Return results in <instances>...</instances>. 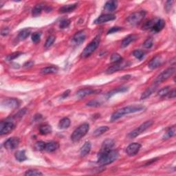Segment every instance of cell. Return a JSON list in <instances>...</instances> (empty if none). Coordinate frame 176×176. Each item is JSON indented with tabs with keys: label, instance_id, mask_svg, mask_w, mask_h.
Wrapping results in <instances>:
<instances>
[{
	"label": "cell",
	"instance_id": "cell-43",
	"mask_svg": "<svg viewBox=\"0 0 176 176\" xmlns=\"http://www.w3.org/2000/svg\"><path fill=\"white\" fill-rule=\"evenodd\" d=\"M22 54H23V53H22V52H14V53L11 54L10 55H8V56L6 57V60L8 61H13L14 59H15L16 58L19 57Z\"/></svg>",
	"mask_w": 176,
	"mask_h": 176
},
{
	"label": "cell",
	"instance_id": "cell-51",
	"mask_svg": "<svg viewBox=\"0 0 176 176\" xmlns=\"http://www.w3.org/2000/svg\"><path fill=\"white\" fill-rule=\"evenodd\" d=\"M70 90H67L66 92H65L63 94L62 96H61V97L63 98H65L66 97H68V96H69V94H70Z\"/></svg>",
	"mask_w": 176,
	"mask_h": 176
},
{
	"label": "cell",
	"instance_id": "cell-22",
	"mask_svg": "<svg viewBox=\"0 0 176 176\" xmlns=\"http://www.w3.org/2000/svg\"><path fill=\"white\" fill-rule=\"evenodd\" d=\"M137 38V36L135 35H130L127 36V37H125L122 41V43H121V47L122 48H126L127 46H128L129 44L131 42H133Z\"/></svg>",
	"mask_w": 176,
	"mask_h": 176
},
{
	"label": "cell",
	"instance_id": "cell-25",
	"mask_svg": "<svg viewBox=\"0 0 176 176\" xmlns=\"http://www.w3.org/2000/svg\"><path fill=\"white\" fill-rule=\"evenodd\" d=\"M91 148H92V145L90 142H86L83 145V146L81 147V157H85L86 156L88 153L90 152Z\"/></svg>",
	"mask_w": 176,
	"mask_h": 176
},
{
	"label": "cell",
	"instance_id": "cell-35",
	"mask_svg": "<svg viewBox=\"0 0 176 176\" xmlns=\"http://www.w3.org/2000/svg\"><path fill=\"white\" fill-rule=\"evenodd\" d=\"M56 39V37L54 35H50V37L47 38V40L46 41L45 43V48H49L50 47H51L52 46V44L54 43Z\"/></svg>",
	"mask_w": 176,
	"mask_h": 176
},
{
	"label": "cell",
	"instance_id": "cell-42",
	"mask_svg": "<svg viewBox=\"0 0 176 176\" xmlns=\"http://www.w3.org/2000/svg\"><path fill=\"white\" fill-rule=\"evenodd\" d=\"M41 32H35L33 33L32 35V41L33 43H37L40 41L41 39Z\"/></svg>",
	"mask_w": 176,
	"mask_h": 176
},
{
	"label": "cell",
	"instance_id": "cell-14",
	"mask_svg": "<svg viewBox=\"0 0 176 176\" xmlns=\"http://www.w3.org/2000/svg\"><path fill=\"white\" fill-rule=\"evenodd\" d=\"M115 19H116L115 15H112V14H105V15H101L100 16H98L94 23L95 24H102L106 23L107 21L114 20Z\"/></svg>",
	"mask_w": 176,
	"mask_h": 176
},
{
	"label": "cell",
	"instance_id": "cell-20",
	"mask_svg": "<svg viewBox=\"0 0 176 176\" xmlns=\"http://www.w3.org/2000/svg\"><path fill=\"white\" fill-rule=\"evenodd\" d=\"M59 147V145L56 142H47L45 147V151L47 152H54L57 151Z\"/></svg>",
	"mask_w": 176,
	"mask_h": 176
},
{
	"label": "cell",
	"instance_id": "cell-16",
	"mask_svg": "<svg viewBox=\"0 0 176 176\" xmlns=\"http://www.w3.org/2000/svg\"><path fill=\"white\" fill-rule=\"evenodd\" d=\"M85 38H86V35L84 31H79L76 32L73 37V41L74 43L76 44V45H81L85 41Z\"/></svg>",
	"mask_w": 176,
	"mask_h": 176
},
{
	"label": "cell",
	"instance_id": "cell-18",
	"mask_svg": "<svg viewBox=\"0 0 176 176\" xmlns=\"http://www.w3.org/2000/svg\"><path fill=\"white\" fill-rule=\"evenodd\" d=\"M118 7V2L117 1H108L105 3L104 6V9L109 13L114 12L116 10Z\"/></svg>",
	"mask_w": 176,
	"mask_h": 176
},
{
	"label": "cell",
	"instance_id": "cell-12",
	"mask_svg": "<svg viewBox=\"0 0 176 176\" xmlns=\"http://www.w3.org/2000/svg\"><path fill=\"white\" fill-rule=\"evenodd\" d=\"M2 105L10 109H15L20 105V102L16 98H8L2 102Z\"/></svg>",
	"mask_w": 176,
	"mask_h": 176
},
{
	"label": "cell",
	"instance_id": "cell-44",
	"mask_svg": "<svg viewBox=\"0 0 176 176\" xmlns=\"http://www.w3.org/2000/svg\"><path fill=\"white\" fill-rule=\"evenodd\" d=\"M46 144V142H44L42 141L37 142L35 144V147L36 149L38 150V151H43V150H45Z\"/></svg>",
	"mask_w": 176,
	"mask_h": 176
},
{
	"label": "cell",
	"instance_id": "cell-30",
	"mask_svg": "<svg viewBox=\"0 0 176 176\" xmlns=\"http://www.w3.org/2000/svg\"><path fill=\"white\" fill-rule=\"evenodd\" d=\"M71 121L68 118H63L59 123V128L61 129H67L70 125Z\"/></svg>",
	"mask_w": 176,
	"mask_h": 176
},
{
	"label": "cell",
	"instance_id": "cell-49",
	"mask_svg": "<svg viewBox=\"0 0 176 176\" xmlns=\"http://www.w3.org/2000/svg\"><path fill=\"white\" fill-rule=\"evenodd\" d=\"M173 1H169V2H167L166 3V6H165V8H166V10L167 11H169L170 10V8H171V6L173 4Z\"/></svg>",
	"mask_w": 176,
	"mask_h": 176
},
{
	"label": "cell",
	"instance_id": "cell-2",
	"mask_svg": "<svg viewBox=\"0 0 176 176\" xmlns=\"http://www.w3.org/2000/svg\"><path fill=\"white\" fill-rule=\"evenodd\" d=\"M119 153L116 150H110L107 152L98 155V164L100 165H107L116 160Z\"/></svg>",
	"mask_w": 176,
	"mask_h": 176
},
{
	"label": "cell",
	"instance_id": "cell-10",
	"mask_svg": "<svg viewBox=\"0 0 176 176\" xmlns=\"http://www.w3.org/2000/svg\"><path fill=\"white\" fill-rule=\"evenodd\" d=\"M19 138L17 137H12L8 139L6 141L4 142V147L6 148V149L9 150H13L18 147L19 145Z\"/></svg>",
	"mask_w": 176,
	"mask_h": 176
},
{
	"label": "cell",
	"instance_id": "cell-47",
	"mask_svg": "<svg viewBox=\"0 0 176 176\" xmlns=\"http://www.w3.org/2000/svg\"><path fill=\"white\" fill-rule=\"evenodd\" d=\"M34 65V62L32 61H29L26 62L25 64L24 65V67L26 68H31Z\"/></svg>",
	"mask_w": 176,
	"mask_h": 176
},
{
	"label": "cell",
	"instance_id": "cell-40",
	"mask_svg": "<svg viewBox=\"0 0 176 176\" xmlns=\"http://www.w3.org/2000/svg\"><path fill=\"white\" fill-rule=\"evenodd\" d=\"M153 45V41L152 38H148L147 40H146L144 43H143L142 46L144 47L145 48L147 49H149Z\"/></svg>",
	"mask_w": 176,
	"mask_h": 176
},
{
	"label": "cell",
	"instance_id": "cell-4",
	"mask_svg": "<svg viewBox=\"0 0 176 176\" xmlns=\"http://www.w3.org/2000/svg\"><path fill=\"white\" fill-rule=\"evenodd\" d=\"M100 41H101L100 35H97L86 47H85V48L83 50V51H82V52L81 53V57L87 58L89 57L90 55L92 54L98 47L99 44H100Z\"/></svg>",
	"mask_w": 176,
	"mask_h": 176
},
{
	"label": "cell",
	"instance_id": "cell-24",
	"mask_svg": "<svg viewBox=\"0 0 176 176\" xmlns=\"http://www.w3.org/2000/svg\"><path fill=\"white\" fill-rule=\"evenodd\" d=\"M58 70H59V68L57 67H55V66H50V67H46L41 69L40 73L41 74H43V75H46V74L57 73Z\"/></svg>",
	"mask_w": 176,
	"mask_h": 176
},
{
	"label": "cell",
	"instance_id": "cell-31",
	"mask_svg": "<svg viewBox=\"0 0 176 176\" xmlns=\"http://www.w3.org/2000/svg\"><path fill=\"white\" fill-rule=\"evenodd\" d=\"M30 35V30L29 28L24 29L19 33L17 38L19 41H24L26 39L27 37H28V36Z\"/></svg>",
	"mask_w": 176,
	"mask_h": 176
},
{
	"label": "cell",
	"instance_id": "cell-37",
	"mask_svg": "<svg viewBox=\"0 0 176 176\" xmlns=\"http://www.w3.org/2000/svg\"><path fill=\"white\" fill-rule=\"evenodd\" d=\"M111 61L112 63H119L123 61V57L120 56V54H118L117 53H114L112 55L111 57Z\"/></svg>",
	"mask_w": 176,
	"mask_h": 176
},
{
	"label": "cell",
	"instance_id": "cell-28",
	"mask_svg": "<svg viewBox=\"0 0 176 176\" xmlns=\"http://www.w3.org/2000/svg\"><path fill=\"white\" fill-rule=\"evenodd\" d=\"M52 127L48 124H43L39 127V132L41 135H48L52 133Z\"/></svg>",
	"mask_w": 176,
	"mask_h": 176
},
{
	"label": "cell",
	"instance_id": "cell-21",
	"mask_svg": "<svg viewBox=\"0 0 176 176\" xmlns=\"http://www.w3.org/2000/svg\"><path fill=\"white\" fill-rule=\"evenodd\" d=\"M157 90V85L156 84H154L152 86L147 88V90H146L141 95V97L140 98L141 99H145L148 97H149V96L152 94L153 92H156V90Z\"/></svg>",
	"mask_w": 176,
	"mask_h": 176
},
{
	"label": "cell",
	"instance_id": "cell-11",
	"mask_svg": "<svg viewBox=\"0 0 176 176\" xmlns=\"http://www.w3.org/2000/svg\"><path fill=\"white\" fill-rule=\"evenodd\" d=\"M141 148V145L140 143L134 142L129 145L126 148V153L129 156H134L139 152Z\"/></svg>",
	"mask_w": 176,
	"mask_h": 176
},
{
	"label": "cell",
	"instance_id": "cell-3",
	"mask_svg": "<svg viewBox=\"0 0 176 176\" xmlns=\"http://www.w3.org/2000/svg\"><path fill=\"white\" fill-rule=\"evenodd\" d=\"M90 125L88 123H83L76 128L72 134L71 139L73 142H78L82 137H84L89 131Z\"/></svg>",
	"mask_w": 176,
	"mask_h": 176
},
{
	"label": "cell",
	"instance_id": "cell-19",
	"mask_svg": "<svg viewBox=\"0 0 176 176\" xmlns=\"http://www.w3.org/2000/svg\"><path fill=\"white\" fill-rule=\"evenodd\" d=\"M165 26V21L162 19H158V21H156V23L154 25L153 27L152 28L151 30L154 32H159L164 28Z\"/></svg>",
	"mask_w": 176,
	"mask_h": 176
},
{
	"label": "cell",
	"instance_id": "cell-9",
	"mask_svg": "<svg viewBox=\"0 0 176 176\" xmlns=\"http://www.w3.org/2000/svg\"><path fill=\"white\" fill-rule=\"evenodd\" d=\"M15 124L13 122H10V121L2 122L0 125V134L1 136H3V135H6L10 133L15 129Z\"/></svg>",
	"mask_w": 176,
	"mask_h": 176
},
{
	"label": "cell",
	"instance_id": "cell-34",
	"mask_svg": "<svg viewBox=\"0 0 176 176\" xmlns=\"http://www.w3.org/2000/svg\"><path fill=\"white\" fill-rule=\"evenodd\" d=\"M158 18H155L147 21L144 25H143L142 28L144 30H151L154 25L156 23V21H158Z\"/></svg>",
	"mask_w": 176,
	"mask_h": 176
},
{
	"label": "cell",
	"instance_id": "cell-6",
	"mask_svg": "<svg viewBox=\"0 0 176 176\" xmlns=\"http://www.w3.org/2000/svg\"><path fill=\"white\" fill-rule=\"evenodd\" d=\"M146 15V12L144 10L138 11V12H136L132 13L131 15L128 16V18L127 20V22L131 25H136L137 24L140 23L143 19L145 18Z\"/></svg>",
	"mask_w": 176,
	"mask_h": 176
},
{
	"label": "cell",
	"instance_id": "cell-33",
	"mask_svg": "<svg viewBox=\"0 0 176 176\" xmlns=\"http://www.w3.org/2000/svg\"><path fill=\"white\" fill-rule=\"evenodd\" d=\"M175 126H172L169 127V129L167 130L166 134L164 135L163 136V139H168L170 138L173 137L175 135Z\"/></svg>",
	"mask_w": 176,
	"mask_h": 176
},
{
	"label": "cell",
	"instance_id": "cell-26",
	"mask_svg": "<svg viewBox=\"0 0 176 176\" xmlns=\"http://www.w3.org/2000/svg\"><path fill=\"white\" fill-rule=\"evenodd\" d=\"M44 7H45V5L43 4H39L36 5L32 10V16H35V17H37L38 15H40L41 12H42V10L44 9Z\"/></svg>",
	"mask_w": 176,
	"mask_h": 176
},
{
	"label": "cell",
	"instance_id": "cell-50",
	"mask_svg": "<svg viewBox=\"0 0 176 176\" xmlns=\"http://www.w3.org/2000/svg\"><path fill=\"white\" fill-rule=\"evenodd\" d=\"M8 32H9V29H8V28H5L2 29L1 34L2 36H6V35H8Z\"/></svg>",
	"mask_w": 176,
	"mask_h": 176
},
{
	"label": "cell",
	"instance_id": "cell-5",
	"mask_svg": "<svg viewBox=\"0 0 176 176\" xmlns=\"http://www.w3.org/2000/svg\"><path fill=\"white\" fill-rule=\"evenodd\" d=\"M153 124V121L152 120H147L145 123L142 124L141 125H140L138 127L135 129L134 131H132L128 134L129 138H135L137 136H140V134H142L143 132L145 131L147 129H148Z\"/></svg>",
	"mask_w": 176,
	"mask_h": 176
},
{
	"label": "cell",
	"instance_id": "cell-38",
	"mask_svg": "<svg viewBox=\"0 0 176 176\" xmlns=\"http://www.w3.org/2000/svg\"><path fill=\"white\" fill-rule=\"evenodd\" d=\"M70 19H63L60 22L59 27H60V28L64 29V28H68L69 26H70Z\"/></svg>",
	"mask_w": 176,
	"mask_h": 176
},
{
	"label": "cell",
	"instance_id": "cell-15",
	"mask_svg": "<svg viewBox=\"0 0 176 176\" xmlns=\"http://www.w3.org/2000/svg\"><path fill=\"white\" fill-rule=\"evenodd\" d=\"M162 57L160 56V55H157L154 58H153L151 60V61L148 63V67L151 70H155V69L159 68L160 66L162 65Z\"/></svg>",
	"mask_w": 176,
	"mask_h": 176
},
{
	"label": "cell",
	"instance_id": "cell-23",
	"mask_svg": "<svg viewBox=\"0 0 176 176\" xmlns=\"http://www.w3.org/2000/svg\"><path fill=\"white\" fill-rule=\"evenodd\" d=\"M76 7H77V4L65 5V6H62L61 8H60L59 11L61 13H66L72 12V11L75 10Z\"/></svg>",
	"mask_w": 176,
	"mask_h": 176
},
{
	"label": "cell",
	"instance_id": "cell-7",
	"mask_svg": "<svg viewBox=\"0 0 176 176\" xmlns=\"http://www.w3.org/2000/svg\"><path fill=\"white\" fill-rule=\"evenodd\" d=\"M175 72V68H169L162 72L161 74H160L158 77L156 79L155 81H154V84H158L160 82L166 81L171 76H173L174 73Z\"/></svg>",
	"mask_w": 176,
	"mask_h": 176
},
{
	"label": "cell",
	"instance_id": "cell-17",
	"mask_svg": "<svg viewBox=\"0 0 176 176\" xmlns=\"http://www.w3.org/2000/svg\"><path fill=\"white\" fill-rule=\"evenodd\" d=\"M100 92V91L98 90H94L92 89H90V88H85V89H82L81 90H79L78 92L76 93L77 97L79 98H84L85 96H87L88 95L93 94Z\"/></svg>",
	"mask_w": 176,
	"mask_h": 176
},
{
	"label": "cell",
	"instance_id": "cell-1",
	"mask_svg": "<svg viewBox=\"0 0 176 176\" xmlns=\"http://www.w3.org/2000/svg\"><path fill=\"white\" fill-rule=\"evenodd\" d=\"M145 107L144 106L140 105H130L125 107H123V108H121L113 113L111 117V121L112 122H114V121L117 120L121 117H123V116L131 114V113L142 111L143 109H145Z\"/></svg>",
	"mask_w": 176,
	"mask_h": 176
},
{
	"label": "cell",
	"instance_id": "cell-36",
	"mask_svg": "<svg viewBox=\"0 0 176 176\" xmlns=\"http://www.w3.org/2000/svg\"><path fill=\"white\" fill-rule=\"evenodd\" d=\"M133 55L137 59L142 60L145 57V52L142 50H136L134 51Z\"/></svg>",
	"mask_w": 176,
	"mask_h": 176
},
{
	"label": "cell",
	"instance_id": "cell-45",
	"mask_svg": "<svg viewBox=\"0 0 176 176\" xmlns=\"http://www.w3.org/2000/svg\"><path fill=\"white\" fill-rule=\"evenodd\" d=\"M87 105L89 107H98L101 105V103H99L97 101H92L87 103Z\"/></svg>",
	"mask_w": 176,
	"mask_h": 176
},
{
	"label": "cell",
	"instance_id": "cell-13",
	"mask_svg": "<svg viewBox=\"0 0 176 176\" xmlns=\"http://www.w3.org/2000/svg\"><path fill=\"white\" fill-rule=\"evenodd\" d=\"M114 146V141L112 139H107L103 142V145H102V147L98 155H100V154L104 153L105 152H107L110 150H112V148Z\"/></svg>",
	"mask_w": 176,
	"mask_h": 176
},
{
	"label": "cell",
	"instance_id": "cell-29",
	"mask_svg": "<svg viewBox=\"0 0 176 176\" xmlns=\"http://www.w3.org/2000/svg\"><path fill=\"white\" fill-rule=\"evenodd\" d=\"M15 157L16 160L19 162H24L27 160L26 152H25L24 150L16 151L15 153Z\"/></svg>",
	"mask_w": 176,
	"mask_h": 176
},
{
	"label": "cell",
	"instance_id": "cell-39",
	"mask_svg": "<svg viewBox=\"0 0 176 176\" xmlns=\"http://www.w3.org/2000/svg\"><path fill=\"white\" fill-rule=\"evenodd\" d=\"M26 176H37V175H43V173L37 170H28L25 173Z\"/></svg>",
	"mask_w": 176,
	"mask_h": 176
},
{
	"label": "cell",
	"instance_id": "cell-27",
	"mask_svg": "<svg viewBox=\"0 0 176 176\" xmlns=\"http://www.w3.org/2000/svg\"><path fill=\"white\" fill-rule=\"evenodd\" d=\"M128 90V88L126 87H118V88H116V89L112 90L111 92H109L107 94V98H111L112 96H113L114 95H115L117 93H119V92H125L127 91Z\"/></svg>",
	"mask_w": 176,
	"mask_h": 176
},
{
	"label": "cell",
	"instance_id": "cell-46",
	"mask_svg": "<svg viewBox=\"0 0 176 176\" xmlns=\"http://www.w3.org/2000/svg\"><path fill=\"white\" fill-rule=\"evenodd\" d=\"M122 30V28H120V27H113L109 30L108 32H107V35L112 34V33H115L116 32L120 31V30Z\"/></svg>",
	"mask_w": 176,
	"mask_h": 176
},
{
	"label": "cell",
	"instance_id": "cell-48",
	"mask_svg": "<svg viewBox=\"0 0 176 176\" xmlns=\"http://www.w3.org/2000/svg\"><path fill=\"white\" fill-rule=\"evenodd\" d=\"M168 97L170 98H174L176 96V93H175V90H173L172 91H170L169 93L168 94Z\"/></svg>",
	"mask_w": 176,
	"mask_h": 176
},
{
	"label": "cell",
	"instance_id": "cell-41",
	"mask_svg": "<svg viewBox=\"0 0 176 176\" xmlns=\"http://www.w3.org/2000/svg\"><path fill=\"white\" fill-rule=\"evenodd\" d=\"M170 87H164L161 89L159 91L158 93V95L159 96H160V97H163V96H167L168 94L170 92Z\"/></svg>",
	"mask_w": 176,
	"mask_h": 176
},
{
	"label": "cell",
	"instance_id": "cell-8",
	"mask_svg": "<svg viewBox=\"0 0 176 176\" xmlns=\"http://www.w3.org/2000/svg\"><path fill=\"white\" fill-rule=\"evenodd\" d=\"M129 65H130V63H129V61H122L116 63L115 65L112 66V67L109 68L106 70V73L108 74H113L117 71L123 70L124 68L128 67Z\"/></svg>",
	"mask_w": 176,
	"mask_h": 176
},
{
	"label": "cell",
	"instance_id": "cell-32",
	"mask_svg": "<svg viewBox=\"0 0 176 176\" xmlns=\"http://www.w3.org/2000/svg\"><path fill=\"white\" fill-rule=\"evenodd\" d=\"M109 130V127L107 126H102L101 127H98V129H96V130L94 132V136L95 137H98L101 136L102 134H103L105 133L106 131Z\"/></svg>",
	"mask_w": 176,
	"mask_h": 176
}]
</instances>
